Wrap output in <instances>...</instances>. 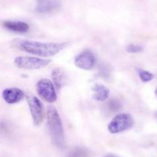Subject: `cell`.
I'll return each instance as SVG.
<instances>
[{
	"instance_id": "obj_18",
	"label": "cell",
	"mask_w": 157,
	"mask_h": 157,
	"mask_svg": "<svg viewBox=\"0 0 157 157\" xmlns=\"http://www.w3.org/2000/svg\"><path fill=\"white\" fill-rule=\"evenodd\" d=\"M104 157H119V156H117V155H114V154L109 153V154H107V155H105Z\"/></svg>"
},
{
	"instance_id": "obj_2",
	"label": "cell",
	"mask_w": 157,
	"mask_h": 157,
	"mask_svg": "<svg viewBox=\"0 0 157 157\" xmlns=\"http://www.w3.org/2000/svg\"><path fill=\"white\" fill-rule=\"evenodd\" d=\"M47 124L52 143L56 147L63 149L66 145L64 129L61 117L56 109L49 105L47 109Z\"/></svg>"
},
{
	"instance_id": "obj_5",
	"label": "cell",
	"mask_w": 157,
	"mask_h": 157,
	"mask_svg": "<svg viewBox=\"0 0 157 157\" xmlns=\"http://www.w3.org/2000/svg\"><path fill=\"white\" fill-rule=\"evenodd\" d=\"M52 60L34 56H18L15 59L14 64L19 69H39L46 67Z\"/></svg>"
},
{
	"instance_id": "obj_7",
	"label": "cell",
	"mask_w": 157,
	"mask_h": 157,
	"mask_svg": "<svg viewBox=\"0 0 157 157\" xmlns=\"http://www.w3.org/2000/svg\"><path fill=\"white\" fill-rule=\"evenodd\" d=\"M74 63L78 69H83V70H90L96 66V56L91 50L86 49L75 56Z\"/></svg>"
},
{
	"instance_id": "obj_8",
	"label": "cell",
	"mask_w": 157,
	"mask_h": 157,
	"mask_svg": "<svg viewBox=\"0 0 157 157\" xmlns=\"http://www.w3.org/2000/svg\"><path fill=\"white\" fill-rule=\"evenodd\" d=\"M36 11L43 15L56 13L62 6L61 0H36Z\"/></svg>"
},
{
	"instance_id": "obj_17",
	"label": "cell",
	"mask_w": 157,
	"mask_h": 157,
	"mask_svg": "<svg viewBox=\"0 0 157 157\" xmlns=\"http://www.w3.org/2000/svg\"><path fill=\"white\" fill-rule=\"evenodd\" d=\"M126 50L129 53H140L143 51V47L140 45L130 44L127 46Z\"/></svg>"
},
{
	"instance_id": "obj_20",
	"label": "cell",
	"mask_w": 157,
	"mask_h": 157,
	"mask_svg": "<svg viewBox=\"0 0 157 157\" xmlns=\"http://www.w3.org/2000/svg\"><path fill=\"white\" fill-rule=\"evenodd\" d=\"M155 116H156V118H157V112H156V113H155Z\"/></svg>"
},
{
	"instance_id": "obj_13",
	"label": "cell",
	"mask_w": 157,
	"mask_h": 157,
	"mask_svg": "<svg viewBox=\"0 0 157 157\" xmlns=\"http://www.w3.org/2000/svg\"><path fill=\"white\" fill-rule=\"evenodd\" d=\"M122 108V104L120 101L117 99H112L107 102L106 109L110 113L117 112Z\"/></svg>"
},
{
	"instance_id": "obj_3",
	"label": "cell",
	"mask_w": 157,
	"mask_h": 157,
	"mask_svg": "<svg viewBox=\"0 0 157 157\" xmlns=\"http://www.w3.org/2000/svg\"><path fill=\"white\" fill-rule=\"evenodd\" d=\"M134 125V119L129 113H123L113 117L108 125V130L112 134H117L128 130Z\"/></svg>"
},
{
	"instance_id": "obj_10",
	"label": "cell",
	"mask_w": 157,
	"mask_h": 157,
	"mask_svg": "<svg viewBox=\"0 0 157 157\" xmlns=\"http://www.w3.org/2000/svg\"><path fill=\"white\" fill-rule=\"evenodd\" d=\"M3 26L10 31L18 33H25L29 30L28 23L22 21H6L3 22Z\"/></svg>"
},
{
	"instance_id": "obj_1",
	"label": "cell",
	"mask_w": 157,
	"mask_h": 157,
	"mask_svg": "<svg viewBox=\"0 0 157 157\" xmlns=\"http://www.w3.org/2000/svg\"><path fill=\"white\" fill-rule=\"evenodd\" d=\"M66 46V43H43L25 39L13 41L14 47L39 57L53 56L63 50Z\"/></svg>"
},
{
	"instance_id": "obj_6",
	"label": "cell",
	"mask_w": 157,
	"mask_h": 157,
	"mask_svg": "<svg viewBox=\"0 0 157 157\" xmlns=\"http://www.w3.org/2000/svg\"><path fill=\"white\" fill-rule=\"evenodd\" d=\"M26 99L33 118V123L36 126H39L43 122V116H44L43 104L39 98L32 93H28L26 95Z\"/></svg>"
},
{
	"instance_id": "obj_9",
	"label": "cell",
	"mask_w": 157,
	"mask_h": 157,
	"mask_svg": "<svg viewBox=\"0 0 157 157\" xmlns=\"http://www.w3.org/2000/svg\"><path fill=\"white\" fill-rule=\"evenodd\" d=\"M2 99L8 104L18 103L23 99L25 93L22 90L16 87L7 88L2 91Z\"/></svg>"
},
{
	"instance_id": "obj_19",
	"label": "cell",
	"mask_w": 157,
	"mask_h": 157,
	"mask_svg": "<svg viewBox=\"0 0 157 157\" xmlns=\"http://www.w3.org/2000/svg\"><path fill=\"white\" fill-rule=\"evenodd\" d=\"M155 96H157V88L155 89Z\"/></svg>"
},
{
	"instance_id": "obj_4",
	"label": "cell",
	"mask_w": 157,
	"mask_h": 157,
	"mask_svg": "<svg viewBox=\"0 0 157 157\" xmlns=\"http://www.w3.org/2000/svg\"><path fill=\"white\" fill-rule=\"evenodd\" d=\"M56 87L48 78H41L36 83V92L42 99L48 103H52L57 99Z\"/></svg>"
},
{
	"instance_id": "obj_15",
	"label": "cell",
	"mask_w": 157,
	"mask_h": 157,
	"mask_svg": "<svg viewBox=\"0 0 157 157\" xmlns=\"http://www.w3.org/2000/svg\"><path fill=\"white\" fill-rule=\"evenodd\" d=\"M99 76L102 77L104 79H109L111 77V68L109 65L102 64L99 66V72H98Z\"/></svg>"
},
{
	"instance_id": "obj_11",
	"label": "cell",
	"mask_w": 157,
	"mask_h": 157,
	"mask_svg": "<svg viewBox=\"0 0 157 157\" xmlns=\"http://www.w3.org/2000/svg\"><path fill=\"white\" fill-rule=\"evenodd\" d=\"M52 78L54 86L57 90H60L66 84L67 77L64 71L59 68L53 69L52 72Z\"/></svg>"
},
{
	"instance_id": "obj_14",
	"label": "cell",
	"mask_w": 157,
	"mask_h": 157,
	"mask_svg": "<svg viewBox=\"0 0 157 157\" xmlns=\"http://www.w3.org/2000/svg\"><path fill=\"white\" fill-rule=\"evenodd\" d=\"M137 72H138V75L142 82H149L153 79L154 75L152 72H149V71L145 70V69H138Z\"/></svg>"
},
{
	"instance_id": "obj_12",
	"label": "cell",
	"mask_w": 157,
	"mask_h": 157,
	"mask_svg": "<svg viewBox=\"0 0 157 157\" xmlns=\"http://www.w3.org/2000/svg\"><path fill=\"white\" fill-rule=\"evenodd\" d=\"M93 92V97L95 100L104 102L109 97V90L102 84H96L92 88Z\"/></svg>"
},
{
	"instance_id": "obj_16",
	"label": "cell",
	"mask_w": 157,
	"mask_h": 157,
	"mask_svg": "<svg viewBox=\"0 0 157 157\" xmlns=\"http://www.w3.org/2000/svg\"><path fill=\"white\" fill-rule=\"evenodd\" d=\"M86 155L87 152L85 149H81V148H77V149L72 150L69 154L68 157H86Z\"/></svg>"
}]
</instances>
